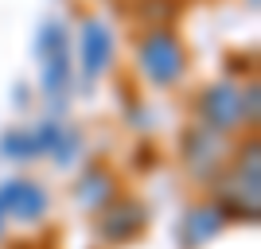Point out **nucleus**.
I'll list each match as a JSON object with an SVG mask.
<instances>
[{"instance_id": "obj_1", "label": "nucleus", "mask_w": 261, "mask_h": 249, "mask_svg": "<svg viewBox=\"0 0 261 249\" xmlns=\"http://www.w3.org/2000/svg\"><path fill=\"white\" fill-rule=\"evenodd\" d=\"M184 63H187V54H184V47H179V39H175L172 32L156 27V32L144 35V43H141V70H144L148 82H156V86H172L175 78L184 74Z\"/></svg>"}, {"instance_id": "obj_2", "label": "nucleus", "mask_w": 261, "mask_h": 249, "mask_svg": "<svg viewBox=\"0 0 261 249\" xmlns=\"http://www.w3.org/2000/svg\"><path fill=\"white\" fill-rule=\"evenodd\" d=\"M199 113H203V129L211 132H230L246 125V90L230 86V82H218L211 86L203 98H199Z\"/></svg>"}, {"instance_id": "obj_3", "label": "nucleus", "mask_w": 261, "mask_h": 249, "mask_svg": "<svg viewBox=\"0 0 261 249\" xmlns=\"http://www.w3.org/2000/svg\"><path fill=\"white\" fill-rule=\"evenodd\" d=\"M35 51L43 54V90L47 98H63L66 82H70V59H66V35L63 27L47 23L39 39H35Z\"/></svg>"}, {"instance_id": "obj_4", "label": "nucleus", "mask_w": 261, "mask_h": 249, "mask_svg": "<svg viewBox=\"0 0 261 249\" xmlns=\"http://www.w3.org/2000/svg\"><path fill=\"white\" fill-rule=\"evenodd\" d=\"M218 199H222L226 206H234L238 214L257 218V210L250 206V203H257V148H250V160H246V152H242V160L234 163V175L222 179ZM226 206H222V210H226Z\"/></svg>"}, {"instance_id": "obj_5", "label": "nucleus", "mask_w": 261, "mask_h": 249, "mask_svg": "<svg viewBox=\"0 0 261 249\" xmlns=\"http://www.w3.org/2000/svg\"><path fill=\"white\" fill-rule=\"evenodd\" d=\"M43 210H47V191L39 183L12 179L0 187V222H4V214H12L16 222H39Z\"/></svg>"}, {"instance_id": "obj_6", "label": "nucleus", "mask_w": 261, "mask_h": 249, "mask_svg": "<svg viewBox=\"0 0 261 249\" xmlns=\"http://www.w3.org/2000/svg\"><path fill=\"white\" fill-rule=\"evenodd\" d=\"M78 54H82V74L86 78L106 74L109 63H113V32L98 20H86L82 23V39H78Z\"/></svg>"}, {"instance_id": "obj_7", "label": "nucleus", "mask_w": 261, "mask_h": 249, "mask_svg": "<svg viewBox=\"0 0 261 249\" xmlns=\"http://www.w3.org/2000/svg\"><path fill=\"white\" fill-rule=\"evenodd\" d=\"M144 214H148V210H144L141 203L121 199V203H113V210L101 218L98 226H101V234H106L109 241H129V238H137L144 230Z\"/></svg>"}, {"instance_id": "obj_8", "label": "nucleus", "mask_w": 261, "mask_h": 249, "mask_svg": "<svg viewBox=\"0 0 261 249\" xmlns=\"http://www.w3.org/2000/svg\"><path fill=\"white\" fill-rule=\"evenodd\" d=\"M222 222H226V210H222V203H203V206H191L184 218V234L191 245H203V241H211L222 230Z\"/></svg>"}, {"instance_id": "obj_9", "label": "nucleus", "mask_w": 261, "mask_h": 249, "mask_svg": "<svg viewBox=\"0 0 261 249\" xmlns=\"http://www.w3.org/2000/svg\"><path fill=\"white\" fill-rule=\"evenodd\" d=\"M35 136H39V152H51L59 163H70L78 152V132H70L66 125H55V121H43L39 129H35Z\"/></svg>"}, {"instance_id": "obj_10", "label": "nucleus", "mask_w": 261, "mask_h": 249, "mask_svg": "<svg viewBox=\"0 0 261 249\" xmlns=\"http://www.w3.org/2000/svg\"><path fill=\"white\" fill-rule=\"evenodd\" d=\"M78 203L90 206V210H101V203H113V175L106 168L86 172L82 183H78Z\"/></svg>"}, {"instance_id": "obj_11", "label": "nucleus", "mask_w": 261, "mask_h": 249, "mask_svg": "<svg viewBox=\"0 0 261 249\" xmlns=\"http://www.w3.org/2000/svg\"><path fill=\"white\" fill-rule=\"evenodd\" d=\"M0 148H4V156H12V160H35L39 156V136H35V129H12L4 132V141H0Z\"/></svg>"}]
</instances>
